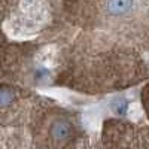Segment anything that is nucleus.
Masks as SVG:
<instances>
[{
	"instance_id": "f257e3e1",
	"label": "nucleus",
	"mask_w": 149,
	"mask_h": 149,
	"mask_svg": "<svg viewBox=\"0 0 149 149\" xmlns=\"http://www.w3.org/2000/svg\"><path fill=\"white\" fill-rule=\"evenodd\" d=\"M102 145L103 149H149V128L109 119L103 127Z\"/></svg>"
},
{
	"instance_id": "f03ea898",
	"label": "nucleus",
	"mask_w": 149,
	"mask_h": 149,
	"mask_svg": "<svg viewBox=\"0 0 149 149\" xmlns=\"http://www.w3.org/2000/svg\"><path fill=\"white\" fill-rule=\"evenodd\" d=\"M134 5H136V0H106L104 10L109 17L119 18L127 14H131Z\"/></svg>"
},
{
	"instance_id": "7ed1b4c3",
	"label": "nucleus",
	"mask_w": 149,
	"mask_h": 149,
	"mask_svg": "<svg viewBox=\"0 0 149 149\" xmlns=\"http://www.w3.org/2000/svg\"><path fill=\"white\" fill-rule=\"evenodd\" d=\"M64 149H103V145L100 140L90 137V136H78Z\"/></svg>"
},
{
	"instance_id": "20e7f679",
	"label": "nucleus",
	"mask_w": 149,
	"mask_h": 149,
	"mask_svg": "<svg viewBox=\"0 0 149 149\" xmlns=\"http://www.w3.org/2000/svg\"><path fill=\"white\" fill-rule=\"evenodd\" d=\"M142 102H143V107H145V110H146V115H148V118H149V84L143 88Z\"/></svg>"
}]
</instances>
